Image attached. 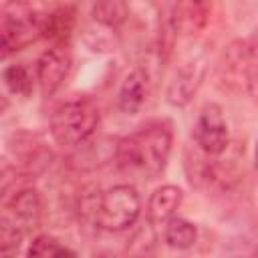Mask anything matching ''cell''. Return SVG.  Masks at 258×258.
Returning a JSON list of instances; mask_svg holds the SVG:
<instances>
[{
	"label": "cell",
	"mask_w": 258,
	"mask_h": 258,
	"mask_svg": "<svg viewBox=\"0 0 258 258\" xmlns=\"http://www.w3.org/2000/svg\"><path fill=\"white\" fill-rule=\"evenodd\" d=\"M155 240L157 238H155V232H153V224L147 220V224H143L133 234V238L129 240V250L135 252V254H145L155 246Z\"/></svg>",
	"instance_id": "cell-20"
},
{
	"label": "cell",
	"mask_w": 258,
	"mask_h": 258,
	"mask_svg": "<svg viewBox=\"0 0 258 258\" xmlns=\"http://www.w3.org/2000/svg\"><path fill=\"white\" fill-rule=\"evenodd\" d=\"M99 107L89 95H71L50 115V135L58 145H85L99 127Z\"/></svg>",
	"instance_id": "cell-2"
},
{
	"label": "cell",
	"mask_w": 258,
	"mask_h": 258,
	"mask_svg": "<svg viewBox=\"0 0 258 258\" xmlns=\"http://www.w3.org/2000/svg\"><path fill=\"white\" fill-rule=\"evenodd\" d=\"M26 254L28 256H40V258H52V256H75L77 252L50 234H38L28 244Z\"/></svg>",
	"instance_id": "cell-18"
},
{
	"label": "cell",
	"mask_w": 258,
	"mask_h": 258,
	"mask_svg": "<svg viewBox=\"0 0 258 258\" xmlns=\"http://www.w3.org/2000/svg\"><path fill=\"white\" fill-rule=\"evenodd\" d=\"M208 67L204 62V58L196 56L185 60L183 64H179V69L173 73L167 91H165V99L171 107H187L194 97L198 95L204 79H206Z\"/></svg>",
	"instance_id": "cell-9"
},
{
	"label": "cell",
	"mask_w": 258,
	"mask_h": 258,
	"mask_svg": "<svg viewBox=\"0 0 258 258\" xmlns=\"http://www.w3.org/2000/svg\"><path fill=\"white\" fill-rule=\"evenodd\" d=\"M91 16L105 28H119L129 16L127 0H93Z\"/></svg>",
	"instance_id": "cell-16"
},
{
	"label": "cell",
	"mask_w": 258,
	"mask_h": 258,
	"mask_svg": "<svg viewBox=\"0 0 258 258\" xmlns=\"http://www.w3.org/2000/svg\"><path fill=\"white\" fill-rule=\"evenodd\" d=\"M216 85L232 95L248 93V48L246 38H236L224 46L214 69Z\"/></svg>",
	"instance_id": "cell-6"
},
{
	"label": "cell",
	"mask_w": 258,
	"mask_h": 258,
	"mask_svg": "<svg viewBox=\"0 0 258 258\" xmlns=\"http://www.w3.org/2000/svg\"><path fill=\"white\" fill-rule=\"evenodd\" d=\"M256 254H258V248H256Z\"/></svg>",
	"instance_id": "cell-24"
},
{
	"label": "cell",
	"mask_w": 258,
	"mask_h": 258,
	"mask_svg": "<svg viewBox=\"0 0 258 258\" xmlns=\"http://www.w3.org/2000/svg\"><path fill=\"white\" fill-rule=\"evenodd\" d=\"M2 81L14 97H28L32 93L36 75H32V71L24 62H14L2 71Z\"/></svg>",
	"instance_id": "cell-17"
},
{
	"label": "cell",
	"mask_w": 258,
	"mask_h": 258,
	"mask_svg": "<svg viewBox=\"0 0 258 258\" xmlns=\"http://www.w3.org/2000/svg\"><path fill=\"white\" fill-rule=\"evenodd\" d=\"M42 222V200L32 187L14 191L2 206L0 218V250L12 254L20 248L22 240L40 228Z\"/></svg>",
	"instance_id": "cell-3"
},
{
	"label": "cell",
	"mask_w": 258,
	"mask_h": 258,
	"mask_svg": "<svg viewBox=\"0 0 258 258\" xmlns=\"http://www.w3.org/2000/svg\"><path fill=\"white\" fill-rule=\"evenodd\" d=\"M181 202H183V191L177 185L167 183V185L153 189L147 200V208H145L147 220L151 224H165L169 218L175 216Z\"/></svg>",
	"instance_id": "cell-12"
},
{
	"label": "cell",
	"mask_w": 258,
	"mask_h": 258,
	"mask_svg": "<svg viewBox=\"0 0 258 258\" xmlns=\"http://www.w3.org/2000/svg\"><path fill=\"white\" fill-rule=\"evenodd\" d=\"M75 26V10L71 6H60L52 12H46L44 24V38L52 44H67Z\"/></svg>",
	"instance_id": "cell-14"
},
{
	"label": "cell",
	"mask_w": 258,
	"mask_h": 258,
	"mask_svg": "<svg viewBox=\"0 0 258 258\" xmlns=\"http://www.w3.org/2000/svg\"><path fill=\"white\" fill-rule=\"evenodd\" d=\"M149 2H163V0H149Z\"/></svg>",
	"instance_id": "cell-23"
},
{
	"label": "cell",
	"mask_w": 258,
	"mask_h": 258,
	"mask_svg": "<svg viewBox=\"0 0 258 258\" xmlns=\"http://www.w3.org/2000/svg\"><path fill=\"white\" fill-rule=\"evenodd\" d=\"M198 240V228L183 218H169L163 228V242L173 250H189Z\"/></svg>",
	"instance_id": "cell-15"
},
{
	"label": "cell",
	"mask_w": 258,
	"mask_h": 258,
	"mask_svg": "<svg viewBox=\"0 0 258 258\" xmlns=\"http://www.w3.org/2000/svg\"><path fill=\"white\" fill-rule=\"evenodd\" d=\"M254 167L258 171V139H256V147H254Z\"/></svg>",
	"instance_id": "cell-22"
},
{
	"label": "cell",
	"mask_w": 258,
	"mask_h": 258,
	"mask_svg": "<svg viewBox=\"0 0 258 258\" xmlns=\"http://www.w3.org/2000/svg\"><path fill=\"white\" fill-rule=\"evenodd\" d=\"M212 0H187V18L196 28H202L208 20Z\"/></svg>",
	"instance_id": "cell-21"
},
{
	"label": "cell",
	"mask_w": 258,
	"mask_h": 258,
	"mask_svg": "<svg viewBox=\"0 0 258 258\" xmlns=\"http://www.w3.org/2000/svg\"><path fill=\"white\" fill-rule=\"evenodd\" d=\"M10 151L16 157V171L24 177L42 173L52 161V151L38 137L28 133H14L10 137Z\"/></svg>",
	"instance_id": "cell-10"
},
{
	"label": "cell",
	"mask_w": 258,
	"mask_h": 258,
	"mask_svg": "<svg viewBox=\"0 0 258 258\" xmlns=\"http://www.w3.org/2000/svg\"><path fill=\"white\" fill-rule=\"evenodd\" d=\"M248 46V93L250 97L258 99V28L252 36L246 38Z\"/></svg>",
	"instance_id": "cell-19"
},
{
	"label": "cell",
	"mask_w": 258,
	"mask_h": 258,
	"mask_svg": "<svg viewBox=\"0 0 258 258\" xmlns=\"http://www.w3.org/2000/svg\"><path fill=\"white\" fill-rule=\"evenodd\" d=\"M159 10V32H157V52L159 60L165 62L171 56L175 38H177V28H179V4L173 0H163Z\"/></svg>",
	"instance_id": "cell-13"
},
{
	"label": "cell",
	"mask_w": 258,
	"mask_h": 258,
	"mask_svg": "<svg viewBox=\"0 0 258 258\" xmlns=\"http://www.w3.org/2000/svg\"><path fill=\"white\" fill-rule=\"evenodd\" d=\"M147 95H149V75L145 69L135 67L123 77V81L119 85L117 107L125 115H135L145 105Z\"/></svg>",
	"instance_id": "cell-11"
},
{
	"label": "cell",
	"mask_w": 258,
	"mask_h": 258,
	"mask_svg": "<svg viewBox=\"0 0 258 258\" xmlns=\"http://www.w3.org/2000/svg\"><path fill=\"white\" fill-rule=\"evenodd\" d=\"M173 145V127L167 119L147 121L133 133L121 137L115 145V165L123 173L145 179L157 177L169 159Z\"/></svg>",
	"instance_id": "cell-1"
},
{
	"label": "cell",
	"mask_w": 258,
	"mask_h": 258,
	"mask_svg": "<svg viewBox=\"0 0 258 258\" xmlns=\"http://www.w3.org/2000/svg\"><path fill=\"white\" fill-rule=\"evenodd\" d=\"M191 137L198 149L210 157H220L230 147V129L220 105L206 103L200 109Z\"/></svg>",
	"instance_id": "cell-7"
},
{
	"label": "cell",
	"mask_w": 258,
	"mask_h": 258,
	"mask_svg": "<svg viewBox=\"0 0 258 258\" xmlns=\"http://www.w3.org/2000/svg\"><path fill=\"white\" fill-rule=\"evenodd\" d=\"M141 214V198L129 183H119L101 191L97 226L101 232H123L135 226Z\"/></svg>",
	"instance_id": "cell-5"
},
{
	"label": "cell",
	"mask_w": 258,
	"mask_h": 258,
	"mask_svg": "<svg viewBox=\"0 0 258 258\" xmlns=\"http://www.w3.org/2000/svg\"><path fill=\"white\" fill-rule=\"evenodd\" d=\"M71 62H73V58H71L67 44H52L38 56L34 75H36L40 93L44 97H52L62 87V83L71 71Z\"/></svg>",
	"instance_id": "cell-8"
},
{
	"label": "cell",
	"mask_w": 258,
	"mask_h": 258,
	"mask_svg": "<svg viewBox=\"0 0 258 258\" xmlns=\"http://www.w3.org/2000/svg\"><path fill=\"white\" fill-rule=\"evenodd\" d=\"M46 12L34 10L26 0H6L0 16V48L2 56L22 50L44 38Z\"/></svg>",
	"instance_id": "cell-4"
}]
</instances>
